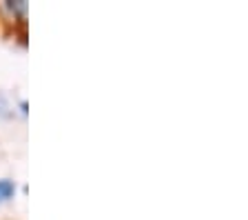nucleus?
I'll return each instance as SVG.
<instances>
[{
	"mask_svg": "<svg viewBox=\"0 0 248 220\" xmlns=\"http://www.w3.org/2000/svg\"><path fill=\"white\" fill-rule=\"evenodd\" d=\"M27 14H29V2L27 0H2L0 2V16L7 18L9 27H27Z\"/></svg>",
	"mask_w": 248,
	"mask_h": 220,
	"instance_id": "1",
	"label": "nucleus"
},
{
	"mask_svg": "<svg viewBox=\"0 0 248 220\" xmlns=\"http://www.w3.org/2000/svg\"><path fill=\"white\" fill-rule=\"evenodd\" d=\"M18 194V183L14 178H0V204L9 203Z\"/></svg>",
	"mask_w": 248,
	"mask_h": 220,
	"instance_id": "2",
	"label": "nucleus"
},
{
	"mask_svg": "<svg viewBox=\"0 0 248 220\" xmlns=\"http://www.w3.org/2000/svg\"><path fill=\"white\" fill-rule=\"evenodd\" d=\"M11 116H14V105L5 94H0V118H11Z\"/></svg>",
	"mask_w": 248,
	"mask_h": 220,
	"instance_id": "3",
	"label": "nucleus"
},
{
	"mask_svg": "<svg viewBox=\"0 0 248 220\" xmlns=\"http://www.w3.org/2000/svg\"><path fill=\"white\" fill-rule=\"evenodd\" d=\"M18 111H20V116H27L29 114V102H27V100H20V102H18Z\"/></svg>",
	"mask_w": 248,
	"mask_h": 220,
	"instance_id": "4",
	"label": "nucleus"
}]
</instances>
